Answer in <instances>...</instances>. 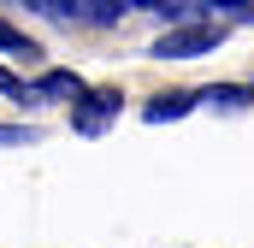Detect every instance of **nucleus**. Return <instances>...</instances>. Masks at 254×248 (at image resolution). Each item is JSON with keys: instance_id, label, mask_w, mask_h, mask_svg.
Returning <instances> with one entry per match:
<instances>
[{"instance_id": "nucleus-1", "label": "nucleus", "mask_w": 254, "mask_h": 248, "mask_svg": "<svg viewBox=\"0 0 254 248\" xmlns=\"http://www.w3.org/2000/svg\"><path fill=\"white\" fill-rule=\"evenodd\" d=\"M225 42V24H184V30H172V36H160L154 42V60H201V54H213Z\"/></svg>"}, {"instance_id": "nucleus-2", "label": "nucleus", "mask_w": 254, "mask_h": 248, "mask_svg": "<svg viewBox=\"0 0 254 248\" xmlns=\"http://www.w3.org/2000/svg\"><path fill=\"white\" fill-rule=\"evenodd\" d=\"M119 107H125V95H119V89H89V95L77 101V113H71L77 136H101L107 124L119 119Z\"/></svg>"}, {"instance_id": "nucleus-3", "label": "nucleus", "mask_w": 254, "mask_h": 248, "mask_svg": "<svg viewBox=\"0 0 254 248\" xmlns=\"http://www.w3.org/2000/svg\"><path fill=\"white\" fill-rule=\"evenodd\" d=\"M89 89H83V77L77 71H65V65H48L42 77H36V101H83Z\"/></svg>"}, {"instance_id": "nucleus-4", "label": "nucleus", "mask_w": 254, "mask_h": 248, "mask_svg": "<svg viewBox=\"0 0 254 248\" xmlns=\"http://www.w3.org/2000/svg\"><path fill=\"white\" fill-rule=\"evenodd\" d=\"M195 101H201V95H184V89H166V95H154V101L142 107V119H148V124H166V119H184V113H190Z\"/></svg>"}, {"instance_id": "nucleus-5", "label": "nucleus", "mask_w": 254, "mask_h": 248, "mask_svg": "<svg viewBox=\"0 0 254 248\" xmlns=\"http://www.w3.org/2000/svg\"><path fill=\"white\" fill-rule=\"evenodd\" d=\"M201 101H213L219 113H243V107H249L254 95H249V89H237V83H219V89H207Z\"/></svg>"}, {"instance_id": "nucleus-6", "label": "nucleus", "mask_w": 254, "mask_h": 248, "mask_svg": "<svg viewBox=\"0 0 254 248\" xmlns=\"http://www.w3.org/2000/svg\"><path fill=\"white\" fill-rule=\"evenodd\" d=\"M0 48H6L12 60H36V42H30L18 24H6V18H0Z\"/></svg>"}, {"instance_id": "nucleus-7", "label": "nucleus", "mask_w": 254, "mask_h": 248, "mask_svg": "<svg viewBox=\"0 0 254 248\" xmlns=\"http://www.w3.org/2000/svg\"><path fill=\"white\" fill-rule=\"evenodd\" d=\"M0 95H12V101H36V83H24L18 71H6V65H0Z\"/></svg>"}, {"instance_id": "nucleus-8", "label": "nucleus", "mask_w": 254, "mask_h": 248, "mask_svg": "<svg viewBox=\"0 0 254 248\" xmlns=\"http://www.w3.org/2000/svg\"><path fill=\"white\" fill-rule=\"evenodd\" d=\"M30 142H36L30 124H0V148H30Z\"/></svg>"}, {"instance_id": "nucleus-9", "label": "nucleus", "mask_w": 254, "mask_h": 248, "mask_svg": "<svg viewBox=\"0 0 254 248\" xmlns=\"http://www.w3.org/2000/svg\"><path fill=\"white\" fill-rule=\"evenodd\" d=\"M119 6H125V0H95V6H83V18H89V24H113Z\"/></svg>"}]
</instances>
